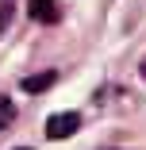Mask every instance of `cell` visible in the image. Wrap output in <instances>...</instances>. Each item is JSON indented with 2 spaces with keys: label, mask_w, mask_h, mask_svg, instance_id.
Here are the masks:
<instances>
[{
  "label": "cell",
  "mask_w": 146,
  "mask_h": 150,
  "mask_svg": "<svg viewBox=\"0 0 146 150\" xmlns=\"http://www.w3.org/2000/svg\"><path fill=\"white\" fill-rule=\"evenodd\" d=\"M16 119V108H12V100H0V131H4L8 123Z\"/></svg>",
  "instance_id": "277c9868"
},
{
  "label": "cell",
  "mask_w": 146,
  "mask_h": 150,
  "mask_svg": "<svg viewBox=\"0 0 146 150\" xmlns=\"http://www.w3.org/2000/svg\"><path fill=\"white\" fill-rule=\"evenodd\" d=\"M27 12L42 23H58V4L54 0H27Z\"/></svg>",
  "instance_id": "7a4b0ae2"
},
{
  "label": "cell",
  "mask_w": 146,
  "mask_h": 150,
  "mask_svg": "<svg viewBox=\"0 0 146 150\" xmlns=\"http://www.w3.org/2000/svg\"><path fill=\"white\" fill-rule=\"evenodd\" d=\"M54 81H58V73H54V69H46V73H39V77H27V81H23V88H27V93H46Z\"/></svg>",
  "instance_id": "3957f363"
},
{
  "label": "cell",
  "mask_w": 146,
  "mask_h": 150,
  "mask_svg": "<svg viewBox=\"0 0 146 150\" xmlns=\"http://www.w3.org/2000/svg\"><path fill=\"white\" fill-rule=\"evenodd\" d=\"M77 131H81V115L77 112H58V115L46 119V139H54V142H62V139H69Z\"/></svg>",
  "instance_id": "6da1fadb"
},
{
  "label": "cell",
  "mask_w": 146,
  "mask_h": 150,
  "mask_svg": "<svg viewBox=\"0 0 146 150\" xmlns=\"http://www.w3.org/2000/svg\"><path fill=\"white\" fill-rule=\"evenodd\" d=\"M16 150H31V146H16Z\"/></svg>",
  "instance_id": "8992f818"
},
{
  "label": "cell",
  "mask_w": 146,
  "mask_h": 150,
  "mask_svg": "<svg viewBox=\"0 0 146 150\" xmlns=\"http://www.w3.org/2000/svg\"><path fill=\"white\" fill-rule=\"evenodd\" d=\"M142 77H146V58H142Z\"/></svg>",
  "instance_id": "5b68a950"
}]
</instances>
